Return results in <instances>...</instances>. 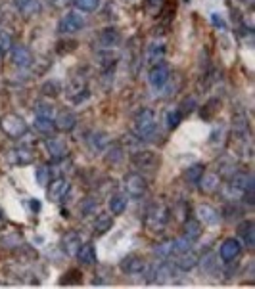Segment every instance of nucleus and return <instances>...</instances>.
Listing matches in <instances>:
<instances>
[{
	"mask_svg": "<svg viewBox=\"0 0 255 289\" xmlns=\"http://www.w3.org/2000/svg\"><path fill=\"white\" fill-rule=\"evenodd\" d=\"M202 236V222L199 220H186L185 224V238H188L190 241H196Z\"/></svg>",
	"mask_w": 255,
	"mask_h": 289,
	"instance_id": "7c9ffc66",
	"label": "nucleus"
},
{
	"mask_svg": "<svg viewBox=\"0 0 255 289\" xmlns=\"http://www.w3.org/2000/svg\"><path fill=\"white\" fill-rule=\"evenodd\" d=\"M96 205H98V201H96L94 198H85L83 199V203H81V215H83V217L93 215V213L96 211Z\"/></svg>",
	"mask_w": 255,
	"mask_h": 289,
	"instance_id": "ea45409f",
	"label": "nucleus"
},
{
	"mask_svg": "<svg viewBox=\"0 0 255 289\" xmlns=\"http://www.w3.org/2000/svg\"><path fill=\"white\" fill-rule=\"evenodd\" d=\"M169 77H171V69L165 62L154 64L152 65V69H150V73H148V81L154 88H163V86L169 83Z\"/></svg>",
	"mask_w": 255,
	"mask_h": 289,
	"instance_id": "0eeeda50",
	"label": "nucleus"
},
{
	"mask_svg": "<svg viewBox=\"0 0 255 289\" xmlns=\"http://www.w3.org/2000/svg\"><path fill=\"white\" fill-rule=\"evenodd\" d=\"M123 148L121 146H114V148H110L107 149V153H106V161L110 163V165H119L121 161H123Z\"/></svg>",
	"mask_w": 255,
	"mask_h": 289,
	"instance_id": "4c0bfd02",
	"label": "nucleus"
},
{
	"mask_svg": "<svg viewBox=\"0 0 255 289\" xmlns=\"http://www.w3.org/2000/svg\"><path fill=\"white\" fill-rule=\"evenodd\" d=\"M15 10L23 15V17H31L41 10V2L39 0H14Z\"/></svg>",
	"mask_w": 255,
	"mask_h": 289,
	"instance_id": "b1692460",
	"label": "nucleus"
},
{
	"mask_svg": "<svg viewBox=\"0 0 255 289\" xmlns=\"http://www.w3.org/2000/svg\"><path fill=\"white\" fill-rule=\"evenodd\" d=\"M204 165L202 163H196V165H192V167H188L185 172V180L188 184H198V180L202 178V175H204Z\"/></svg>",
	"mask_w": 255,
	"mask_h": 289,
	"instance_id": "2f4dec72",
	"label": "nucleus"
},
{
	"mask_svg": "<svg viewBox=\"0 0 255 289\" xmlns=\"http://www.w3.org/2000/svg\"><path fill=\"white\" fill-rule=\"evenodd\" d=\"M211 22L215 23L217 27H221V29H225V27H227V23H225V22H223V20H221V15H219V14H211Z\"/></svg>",
	"mask_w": 255,
	"mask_h": 289,
	"instance_id": "de8ad7c7",
	"label": "nucleus"
},
{
	"mask_svg": "<svg viewBox=\"0 0 255 289\" xmlns=\"http://www.w3.org/2000/svg\"><path fill=\"white\" fill-rule=\"evenodd\" d=\"M165 52H167V46L161 41H156V43H150L148 50H146V57H148L150 64H159L165 57Z\"/></svg>",
	"mask_w": 255,
	"mask_h": 289,
	"instance_id": "412c9836",
	"label": "nucleus"
},
{
	"mask_svg": "<svg viewBox=\"0 0 255 289\" xmlns=\"http://www.w3.org/2000/svg\"><path fill=\"white\" fill-rule=\"evenodd\" d=\"M171 276H173V272H171L169 264H167V262H159L156 266H150L148 274H146V282L163 283V282H167Z\"/></svg>",
	"mask_w": 255,
	"mask_h": 289,
	"instance_id": "f8f14e48",
	"label": "nucleus"
},
{
	"mask_svg": "<svg viewBox=\"0 0 255 289\" xmlns=\"http://www.w3.org/2000/svg\"><path fill=\"white\" fill-rule=\"evenodd\" d=\"M178 121H180V113H178V111H169V115H167V125H169V128L177 127Z\"/></svg>",
	"mask_w": 255,
	"mask_h": 289,
	"instance_id": "a18cd8bd",
	"label": "nucleus"
},
{
	"mask_svg": "<svg viewBox=\"0 0 255 289\" xmlns=\"http://www.w3.org/2000/svg\"><path fill=\"white\" fill-rule=\"evenodd\" d=\"M48 167L46 165H41V167H37V172H35V178L37 182L41 184V186H46L48 184Z\"/></svg>",
	"mask_w": 255,
	"mask_h": 289,
	"instance_id": "c03bdc74",
	"label": "nucleus"
},
{
	"mask_svg": "<svg viewBox=\"0 0 255 289\" xmlns=\"http://www.w3.org/2000/svg\"><path fill=\"white\" fill-rule=\"evenodd\" d=\"M69 283H81V272L79 270H69V272H65L62 276V280H60V285H69Z\"/></svg>",
	"mask_w": 255,
	"mask_h": 289,
	"instance_id": "58836bf2",
	"label": "nucleus"
},
{
	"mask_svg": "<svg viewBox=\"0 0 255 289\" xmlns=\"http://www.w3.org/2000/svg\"><path fill=\"white\" fill-rule=\"evenodd\" d=\"M8 161L15 163V165H29L33 161V151L29 148H15L8 153Z\"/></svg>",
	"mask_w": 255,
	"mask_h": 289,
	"instance_id": "a878e982",
	"label": "nucleus"
},
{
	"mask_svg": "<svg viewBox=\"0 0 255 289\" xmlns=\"http://www.w3.org/2000/svg\"><path fill=\"white\" fill-rule=\"evenodd\" d=\"M54 125H56V128H60V130L69 132V130H73L75 125H77V115L71 111V109L58 113V119L54 121Z\"/></svg>",
	"mask_w": 255,
	"mask_h": 289,
	"instance_id": "aec40b11",
	"label": "nucleus"
},
{
	"mask_svg": "<svg viewBox=\"0 0 255 289\" xmlns=\"http://www.w3.org/2000/svg\"><path fill=\"white\" fill-rule=\"evenodd\" d=\"M35 111H37V117H46V119H54V115H56V107L48 104V102H39L35 106Z\"/></svg>",
	"mask_w": 255,
	"mask_h": 289,
	"instance_id": "c9c22d12",
	"label": "nucleus"
},
{
	"mask_svg": "<svg viewBox=\"0 0 255 289\" xmlns=\"http://www.w3.org/2000/svg\"><path fill=\"white\" fill-rule=\"evenodd\" d=\"M2 57H4V52H2V50H0V64H2Z\"/></svg>",
	"mask_w": 255,
	"mask_h": 289,
	"instance_id": "8fccbe9b",
	"label": "nucleus"
},
{
	"mask_svg": "<svg viewBox=\"0 0 255 289\" xmlns=\"http://www.w3.org/2000/svg\"><path fill=\"white\" fill-rule=\"evenodd\" d=\"M4 222V213H2V209H0V224Z\"/></svg>",
	"mask_w": 255,
	"mask_h": 289,
	"instance_id": "09e8293b",
	"label": "nucleus"
},
{
	"mask_svg": "<svg viewBox=\"0 0 255 289\" xmlns=\"http://www.w3.org/2000/svg\"><path fill=\"white\" fill-rule=\"evenodd\" d=\"M135 132L142 140H148L154 136V132H156V115L152 109L144 107L135 115Z\"/></svg>",
	"mask_w": 255,
	"mask_h": 289,
	"instance_id": "f257e3e1",
	"label": "nucleus"
},
{
	"mask_svg": "<svg viewBox=\"0 0 255 289\" xmlns=\"http://www.w3.org/2000/svg\"><path fill=\"white\" fill-rule=\"evenodd\" d=\"M123 186H125V191L127 196H131L133 199L142 198L146 190H148V184H146V178L138 175V172H129L125 180H123Z\"/></svg>",
	"mask_w": 255,
	"mask_h": 289,
	"instance_id": "39448f33",
	"label": "nucleus"
},
{
	"mask_svg": "<svg viewBox=\"0 0 255 289\" xmlns=\"http://www.w3.org/2000/svg\"><path fill=\"white\" fill-rule=\"evenodd\" d=\"M154 253H156L157 259H169L171 255H173V240H167L163 241V243H159V245H156V249H154Z\"/></svg>",
	"mask_w": 255,
	"mask_h": 289,
	"instance_id": "e433bc0d",
	"label": "nucleus"
},
{
	"mask_svg": "<svg viewBox=\"0 0 255 289\" xmlns=\"http://www.w3.org/2000/svg\"><path fill=\"white\" fill-rule=\"evenodd\" d=\"M35 128L41 134H52L54 132V119H46V117H35Z\"/></svg>",
	"mask_w": 255,
	"mask_h": 289,
	"instance_id": "f704fd0d",
	"label": "nucleus"
},
{
	"mask_svg": "<svg viewBox=\"0 0 255 289\" xmlns=\"http://www.w3.org/2000/svg\"><path fill=\"white\" fill-rule=\"evenodd\" d=\"M121 43V33L119 29L115 27H107L102 29L98 35V44L102 50H114L117 48V44Z\"/></svg>",
	"mask_w": 255,
	"mask_h": 289,
	"instance_id": "9d476101",
	"label": "nucleus"
},
{
	"mask_svg": "<svg viewBox=\"0 0 255 289\" xmlns=\"http://www.w3.org/2000/svg\"><path fill=\"white\" fill-rule=\"evenodd\" d=\"M71 2L83 14H90V12H96L100 8V0H71Z\"/></svg>",
	"mask_w": 255,
	"mask_h": 289,
	"instance_id": "473e14b6",
	"label": "nucleus"
},
{
	"mask_svg": "<svg viewBox=\"0 0 255 289\" xmlns=\"http://www.w3.org/2000/svg\"><path fill=\"white\" fill-rule=\"evenodd\" d=\"M60 88H62V85L58 83V81H46L43 85V94H46V96H58L60 94Z\"/></svg>",
	"mask_w": 255,
	"mask_h": 289,
	"instance_id": "a19ab883",
	"label": "nucleus"
},
{
	"mask_svg": "<svg viewBox=\"0 0 255 289\" xmlns=\"http://www.w3.org/2000/svg\"><path fill=\"white\" fill-rule=\"evenodd\" d=\"M10 48H12V35H10V31L0 27V50L8 52Z\"/></svg>",
	"mask_w": 255,
	"mask_h": 289,
	"instance_id": "79ce46f5",
	"label": "nucleus"
},
{
	"mask_svg": "<svg viewBox=\"0 0 255 289\" xmlns=\"http://www.w3.org/2000/svg\"><path fill=\"white\" fill-rule=\"evenodd\" d=\"M198 186H199V191H202L204 196L215 194V191L219 190V177H217L215 172H204L202 178L198 180Z\"/></svg>",
	"mask_w": 255,
	"mask_h": 289,
	"instance_id": "a211bd4d",
	"label": "nucleus"
},
{
	"mask_svg": "<svg viewBox=\"0 0 255 289\" xmlns=\"http://www.w3.org/2000/svg\"><path fill=\"white\" fill-rule=\"evenodd\" d=\"M46 194H48V199L50 201H62V199L69 194V182L65 180V178H56V180H52L50 184H46Z\"/></svg>",
	"mask_w": 255,
	"mask_h": 289,
	"instance_id": "1a4fd4ad",
	"label": "nucleus"
},
{
	"mask_svg": "<svg viewBox=\"0 0 255 289\" xmlns=\"http://www.w3.org/2000/svg\"><path fill=\"white\" fill-rule=\"evenodd\" d=\"M234 134H236V138H240V142H246L249 138V125L244 113L234 115Z\"/></svg>",
	"mask_w": 255,
	"mask_h": 289,
	"instance_id": "5701e85b",
	"label": "nucleus"
},
{
	"mask_svg": "<svg viewBox=\"0 0 255 289\" xmlns=\"http://www.w3.org/2000/svg\"><path fill=\"white\" fill-rule=\"evenodd\" d=\"M12 62H14L17 67L27 69V67L33 65V54H31V50H29L27 46H22V44L12 46Z\"/></svg>",
	"mask_w": 255,
	"mask_h": 289,
	"instance_id": "dca6fc26",
	"label": "nucleus"
},
{
	"mask_svg": "<svg viewBox=\"0 0 255 289\" xmlns=\"http://www.w3.org/2000/svg\"><path fill=\"white\" fill-rule=\"evenodd\" d=\"M112 226H114V219H112L107 213H102V215H98L96 222H94V232L98 234V236H102V234L110 232Z\"/></svg>",
	"mask_w": 255,
	"mask_h": 289,
	"instance_id": "c756f323",
	"label": "nucleus"
},
{
	"mask_svg": "<svg viewBox=\"0 0 255 289\" xmlns=\"http://www.w3.org/2000/svg\"><path fill=\"white\" fill-rule=\"evenodd\" d=\"M79 259L81 264H85V266H90L96 262V249H94L93 243H83V245L79 247L77 255H75Z\"/></svg>",
	"mask_w": 255,
	"mask_h": 289,
	"instance_id": "393cba45",
	"label": "nucleus"
},
{
	"mask_svg": "<svg viewBox=\"0 0 255 289\" xmlns=\"http://www.w3.org/2000/svg\"><path fill=\"white\" fill-rule=\"evenodd\" d=\"M22 243H23L22 236L15 232V230L0 234V247H4V249H15V247H22Z\"/></svg>",
	"mask_w": 255,
	"mask_h": 289,
	"instance_id": "cd10ccee",
	"label": "nucleus"
},
{
	"mask_svg": "<svg viewBox=\"0 0 255 289\" xmlns=\"http://www.w3.org/2000/svg\"><path fill=\"white\" fill-rule=\"evenodd\" d=\"M83 245V241H81V238H79L77 232H67L62 238V247H64V251L67 255H71V257H75L79 251V247Z\"/></svg>",
	"mask_w": 255,
	"mask_h": 289,
	"instance_id": "4be33fe9",
	"label": "nucleus"
},
{
	"mask_svg": "<svg viewBox=\"0 0 255 289\" xmlns=\"http://www.w3.org/2000/svg\"><path fill=\"white\" fill-rule=\"evenodd\" d=\"M67 98L73 104H81V102H85L88 98V85H86L85 77H81V75L71 77L69 86H67Z\"/></svg>",
	"mask_w": 255,
	"mask_h": 289,
	"instance_id": "423d86ee",
	"label": "nucleus"
},
{
	"mask_svg": "<svg viewBox=\"0 0 255 289\" xmlns=\"http://www.w3.org/2000/svg\"><path fill=\"white\" fill-rule=\"evenodd\" d=\"M242 251V243L236 238H228V240L221 241L219 245V257L223 262H232Z\"/></svg>",
	"mask_w": 255,
	"mask_h": 289,
	"instance_id": "6e6552de",
	"label": "nucleus"
},
{
	"mask_svg": "<svg viewBox=\"0 0 255 289\" xmlns=\"http://www.w3.org/2000/svg\"><path fill=\"white\" fill-rule=\"evenodd\" d=\"M133 163L138 169L154 170L157 167V163H159V157L154 151H138V153H133Z\"/></svg>",
	"mask_w": 255,
	"mask_h": 289,
	"instance_id": "2eb2a0df",
	"label": "nucleus"
},
{
	"mask_svg": "<svg viewBox=\"0 0 255 289\" xmlns=\"http://www.w3.org/2000/svg\"><path fill=\"white\" fill-rule=\"evenodd\" d=\"M44 148L48 151V156L54 159V161H62L65 159L67 156V144H65L62 138H48V140H44Z\"/></svg>",
	"mask_w": 255,
	"mask_h": 289,
	"instance_id": "9b49d317",
	"label": "nucleus"
},
{
	"mask_svg": "<svg viewBox=\"0 0 255 289\" xmlns=\"http://www.w3.org/2000/svg\"><path fill=\"white\" fill-rule=\"evenodd\" d=\"M88 144H90V148H93L94 151H102V149H106L107 134L106 132H93L90 134V138H88Z\"/></svg>",
	"mask_w": 255,
	"mask_h": 289,
	"instance_id": "72a5a7b5",
	"label": "nucleus"
},
{
	"mask_svg": "<svg viewBox=\"0 0 255 289\" xmlns=\"http://www.w3.org/2000/svg\"><path fill=\"white\" fill-rule=\"evenodd\" d=\"M119 266L125 274L133 276V274L144 272V270H146V262H144V259H142L140 255H129V257H125V259L121 261Z\"/></svg>",
	"mask_w": 255,
	"mask_h": 289,
	"instance_id": "ddd939ff",
	"label": "nucleus"
},
{
	"mask_svg": "<svg viewBox=\"0 0 255 289\" xmlns=\"http://www.w3.org/2000/svg\"><path fill=\"white\" fill-rule=\"evenodd\" d=\"M202 266H204V270H206L207 274H209V272H211V274H217V264H215V257H213L211 253L209 255H206V257H204V259H202Z\"/></svg>",
	"mask_w": 255,
	"mask_h": 289,
	"instance_id": "37998d69",
	"label": "nucleus"
},
{
	"mask_svg": "<svg viewBox=\"0 0 255 289\" xmlns=\"http://www.w3.org/2000/svg\"><path fill=\"white\" fill-rule=\"evenodd\" d=\"M255 182H253V177L249 175V172H236L232 177V188L238 191H244L249 190V188H253Z\"/></svg>",
	"mask_w": 255,
	"mask_h": 289,
	"instance_id": "bb28decb",
	"label": "nucleus"
},
{
	"mask_svg": "<svg viewBox=\"0 0 255 289\" xmlns=\"http://www.w3.org/2000/svg\"><path fill=\"white\" fill-rule=\"evenodd\" d=\"M169 209L163 203H154L146 213V226L152 232H161L165 226L169 224Z\"/></svg>",
	"mask_w": 255,
	"mask_h": 289,
	"instance_id": "7ed1b4c3",
	"label": "nucleus"
},
{
	"mask_svg": "<svg viewBox=\"0 0 255 289\" xmlns=\"http://www.w3.org/2000/svg\"><path fill=\"white\" fill-rule=\"evenodd\" d=\"M196 215H198L199 222H202V224H206V226H217L219 224V220H221L219 211H217L215 207H211V205H207V203L198 205Z\"/></svg>",
	"mask_w": 255,
	"mask_h": 289,
	"instance_id": "4468645a",
	"label": "nucleus"
},
{
	"mask_svg": "<svg viewBox=\"0 0 255 289\" xmlns=\"http://www.w3.org/2000/svg\"><path fill=\"white\" fill-rule=\"evenodd\" d=\"M86 25V17L81 12H67V14L60 20V33L62 35H73V33H77L81 29Z\"/></svg>",
	"mask_w": 255,
	"mask_h": 289,
	"instance_id": "20e7f679",
	"label": "nucleus"
},
{
	"mask_svg": "<svg viewBox=\"0 0 255 289\" xmlns=\"http://www.w3.org/2000/svg\"><path fill=\"white\" fill-rule=\"evenodd\" d=\"M52 8H65L67 4H71V0H48Z\"/></svg>",
	"mask_w": 255,
	"mask_h": 289,
	"instance_id": "49530a36",
	"label": "nucleus"
},
{
	"mask_svg": "<svg viewBox=\"0 0 255 289\" xmlns=\"http://www.w3.org/2000/svg\"><path fill=\"white\" fill-rule=\"evenodd\" d=\"M238 234H240L242 243L248 247V249H253L255 247V222L253 220H244V222H240Z\"/></svg>",
	"mask_w": 255,
	"mask_h": 289,
	"instance_id": "f3484780",
	"label": "nucleus"
},
{
	"mask_svg": "<svg viewBox=\"0 0 255 289\" xmlns=\"http://www.w3.org/2000/svg\"><path fill=\"white\" fill-rule=\"evenodd\" d=\"M198 264H199V257H198V253H194L192 249L178 253L177 268L185 270V272H190V270H194V266H198Z\"/></svg>",
	"mask_w": 255,
	"mask_h": 289,
	"instance_id": "6ab92c4d",
	"label": "nucleus"
},
{
	"mask_svg": "<svg viewBox=\"0 0 255 289\" xmlns=\"http://www.w3.org/2000/svg\"><path fill=\"white\" fill-rule=\"evenodd\" d=\"M0 130L10 138H22L27 132V123L17 113H4L0 117Z\"/></svg>",
	"mask_w": 255,
	"mask_h": 289,
	"instance_id": "f03ea898",
	"label": "nucleus"
},
{
	"mask_svg": "<svg viewBox=\"0 0 255 289\" xmlns=\"http://www.w3.org/2000/svg\"><path fill=\"white\" fill-rule=\"evenodd\" d=\"M107 205H110V211L114 213V215H121V213H125V209H127V196L115 191V194L110 196Z\"/></svg>",
	"mask_w": 255,
	"mask_h": 289,
	"instance_id": "c85d7f7f",
	"label": "nucleus"
}]
</instances>
